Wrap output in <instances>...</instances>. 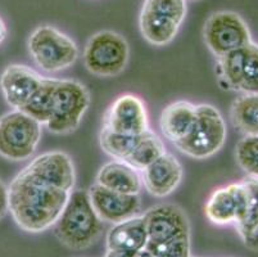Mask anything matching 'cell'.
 Here are the masks:
<instances>
[{
  "label": "cell",
  "mask_w": 258,
  "mask_h": 257,
  "mask_svg": "<svg viewBox=\"0 0 258 257\" xmlns=\"http://www.w3.org/2000/svg\"><path fill=\"white\" fill-rule=\"evenodd\" d=\"M70 194L39 180L23 169L8 187L9 212L21 229L41 233L57 223Z\"/></svg>",
  "instance_id": "6da1fadb"
},
{
  "label": "cell",
  "mask_w": 258,
  "mask_h": 257,
  "mask_svg": "<svg viewBox=\"0 0 258 257\" xmlns=\"http://www.w3.org/2000/svg\"><path fill=\"white\" fill-rule=\"evenodd\" d=\"M54 234L72 249L93 246L103 232V220L91 204L86 190H72L62 214L54 224Z\"/></svg>",
  "instance_id": "7a4b0ae2"
},
{
  "label": "cell",
  "mask_w": 258,
  "mask_h": 257,
  "mask_svg": "<svg viewBox=\"0 0 258 257\" xmlns=\"http://www.w3.org/2000/svg\"><path fill=\"white\" fill-rule=\"evenodd\" d=\"M29 53L45 72H59L71 67L79 57L76 42L53 26H39L29 37Z\"/></svg>",
  "instance_id": "3957f363"
},
{
  "label": "cell",
  "mask_w": 258,
  "mask_h": 257,
  "mask_svg": "<svg viewBox=\"0 0 258 257\" xmlns=\"http://www.w3.org/2000/svg\"><path fill=\"white\" fill-rule=\"evenodd\" d=\"M226 136V124L220 111L211 105H198L193 130L176 148L191 159L206 160L224 147Z\"/></svg>",
  "instance_id": "277c9868"
},
{
  "label": "cell",
  "mask_w": 258,
  "mask_h": 257,
  "mask_svg": "<svg viewBox=\"0 0 258 257\" xmlns=\"http://www.w3.org/2000/svg\"><path fill=\"white\" fill-rule=\"evenodd\" d=\"M186 16V0H144L140 31L152 45H167L175 39Z\"/></svg>",
  "instance_id": "5b68a950"
},
{
  "label": "cell",
  "mask_w": 258,
  "mask_h": 257,
  "mask_svg": "<svg viewBox=\"0 0 258 257\" xmlns=\"http://www.w3.org/2000/svg\"><path fill=\"white\" fill-rule=\"evenodd\" d=\"M41 124L13 110L0 117V156L9 161L31 159L41 139Z\"/></svg>",
  "instance_id": "8992f818"
},
{
  "label": "cell",
  "mask_w": 258,
  "mask_h": 257,
  "mask_svg": "<svg viewBox=\"0 0 258 257\" xmlns=\"http://www.w3.org/2000/svg\"><path fill=\"white\" fill-rule=\"evenodd\" d=\"M84 65L100 77H113L123 72L130 58V46L122 35L109 30L94 34L84 49Z\"/></svg>",
  "instance_id": "52a82bcc"
},
{
  "label": "cell",
  "mask_w": 258,
  "mask_h": 257,
  "mask_svg": "<svg viewBox=\"0 0 258 257\" xmlns=\"http://www.w3.org/2000/svg\"><path fill=\"white\" fill-rule=\"evenodd\" d=\"M90 106V94L81 82L58 80L54 91L53 113L46 127L58 135L74 133Z\"/></svg>",
  "instance_id": "ba28073f"
},
{
  "label": "cell",
  "mask_w": 258,
  "mask_h": 257,
  "mask_svg": "<svg viewBox=\"0 0 258 257\" xmlns=\"http://www.w3.org/2000/svg\"><path fill=\"white\" fill-rule=\"evenodd\" d=\"M203 39L217 58L244 48L252 42L249 27L238 13L221 11L212 13L203 26Z\"/></svg>",
  "instance_id": "9c48e42d"
},
{
  "label": "cell",
  "mask_w": 258,
  "mask_h": 257,
  "mask_svg": "<svg viewBox=\"0 0 258 257\" xmlns=\"http://www.w3.org/2000/svg\"><path fill=\"white\" fill-rule=\"evenodd\" d=\"M219 66L227 88L243 94H258V44L252 41L221 57Z\"/></svg>",
  "instance_id": "30bf717a"
},
{
  "label": "cell",
  "mask_w": 258,
  "mask_h": 257,
  "mask_svg": "<svg viewBox=\"0 0 258 257\" xmlns=\"http://www.w3.org/2000/svg\"><path fill=\"white\" fill-rule=\"evenodd\" d=\"M143 218L149 243H163L179 238H190L189 219L177 204H156L148 210Z\"/></svg>",
  "instance_id": "8fae6325"
},
{
  "label": "cell",
  "mask_w": 258,
  "mask_h": 257,
  "mask_svg": "<svg viewBox=\"0 0 258 257\" xmlns=\"http://www.w3.org/2000/svg\"><path fill=\"white\" fill-rule=\"evenodd\" d=\"M103 127L125 135H140L149 130L144 102L134 94H123L109 106L103 119Z\"/></svg>",
  "instance_id": "7c38bea8"
},
{
  "label": "cell",
  "mask_w": 258,
  "mask_h": 257,
  "mask_svg": "<svg viewBox=\"0 0 258 257\" xmlns=\"http://www.w3.org/2000/svg\"><path fill=\"white\" fill-rule=\"evenodd\" d=\"M25 170L30 175L58 189L71 193L75 188L76 170L74 161L67 153L60 150L37 156Z\"/></svg>",
  "instance_id": "4fadbf2b"
},
{
  "label": "cell",
  "mask_w": 258,
  "mask_h": 257,
  "mask_svg": "<svg viewBox=\"0 0 258 257\" xmlns=\"http://www.w3.org/2000/svg\"><path fill=\"white\" fill-rule=\"evenodd\" d=\"M88 193L94 210L103 221L117 224L139 216L142 209L139 194L113 192L97 183L91 185Z\"/></svg>",
  "instance_id": "5bb4252c"
},
{
  "label": "cell",
  "mask_w": 258,
  "mask_h": 257,
  "mask_svg": "<svg viewBox=\"0 0 258 257\" xmlns=\"http://www.w3.org/2000/svg\"><path fill=\"white\" fill-rule=\"evenodd\" d=\"M44 76L31 67L9 65L0 76V90L13 110H22L43 81Z\"/></svg>",
  "instance_id": "9a60e30c"
},
{
  "label": "cell",
  "mask_w": 258,
  "mask_h": 257,
  "mask_svg": "<svg viewBox=\"0 0 258 257\" xmlns=\"http://www.w3.org/2000/svg\"><path fill=\"white\" fill-rule=\"evenodd\" d=\"M182 166L171 153H163L153 164L143 170V185L148 193L163 198L175 192L182 180Z\"/></svg>",
  "instance_id": "2e32d148"
},
{
  "label": "cell",
  "mask_w": 258,
  "mask_h": 257,
  "mask_svg": "<svg viewBox=\"0 0 258 257\" xmlns=\"http://www.w3.org/2000/svg\"><path fill=\"white\" fill-rule=\"evenodd\" d=\"M245 198L243 181L217 188L206 203V216L216 225L235 224L241 214Z\"/></svg>",
  "instance_id": "e0dca14e"
},
{
  "label": "cell",
  "mask_w": 258,
  "mask_h": 257,
  "mask_svg": "<svg viewBox=\"0 0 258 257\" xmlns=\"http://www.w3.org/2000/svg\"><path fill=\"white\" fill-rule=\"evenodd\" d=\"M97 184L123 194H140L143 188L139 171L121 160H112L103 165L97 174Z\"/></svg>",
  "instance_id": "ac0fdd59"
},
{
  "label": "cell",
  "mask_w": 258,
  "mask_h": 257,
  "mask_svg": "<svg viewBox=\"0 0 258 257\" xmlns=\"http://www.w3.org/2000/svg\"><path fill=\"white\" fill-rule=\"evenodd\" d=\"M196 117L197 106L186 100H179L171 103L162 111L159 126L163 135L176 145L193 130Z\"/></svg>",
  "instance_id": "d6986e66"
},
{
  "label": "cell",
  "mask_w": 258,
  "mask_h": 257,
  "mask_svg": "<svg viewBox=\"0 0 258 257\" xmlns=\"http://www.w3.org/2000/svg\"><path fill=\"white\" fill-rule=\"evenodd\" d=\"M148 242L144 218L135 216L128 220L113 224L107 234L108 249L138 252L145 248Z\"/></svg>",
  "instance_id": "ffe728a7"
},
{
  "label": "cell",
  "mask_w": 258,
  "mask_h": 257,
  "mask_svg": "<svg viewBox=\"0 0 258 257\" xmlns=\"http://www.w3.org/2000/svg\"><path fill=\"white\" fill-rule=\"evenodd\" d=\"M234 126L244 136H258V94H243L230 108Z\"/></svg>",
  "instance_id": "44dd1931"
},
{
  "label": "cell",
  "mask_w": 258,
  "mask_h": 257,
  "mask_svg": "<svg viewBox=\"0 0 258 257\" xmlns=\"http://www.w3.org/2000/svg\"><path fill=\"white\" fill-rule=\"evenodd\" d=\"M57 79L44 77L37 90L29 99V102L22 107V112L31 116L41 125L48 124L53 113L54 105V91L57 86Z\"/></svg>",
  "instance_id": "7402d4cb"
},
{
  "label": "cell",
  "mask_w": 258,
  "mask_h": 257,
  "mask_svg": "<svg viewBox=\"0 0 258 257\" xmlns=\"http://www.w3.org/2000/svg\"><path fill=\"white\" fill-rule=\"evenodd\" d=\"M163 153H166V148L163 141L149 129L142 134L138 144L130 153L125 162L137 169L138 171H143L145 167L153 164L157 159H159Z\"/></svg>",
  "instance_id": "603a6c76"
},
{
  "label": "cell",
  "mask_w": 258,
  "mask_h": 257,
  "mask_svg": "<svg viewBox=\"0 0 258 257\" xmlns=\"http://www.w3.org/2000/svg\"><path fill=\"white\" fill-rule=\"evenodd\" d=\"M245 188V198L241 214L235 223L241 239L249 235L258 225V178L249 176L243 180Z\"/></svg>",
  "instance_id": "cb8c5ba5"
},
{
  "label": "cell",
  "mask_w": 258,
  "mask_h": 257,
  "mask_svg": "<svg viewBox=\"0 0 258 257\" xmlns=\"http://www.w3.org/2000/svg\"><path fill=\"white\" fill-rule=\"evenodd\" d=\"M140 136L142 134L140 135H125V134L113 133V131L103 127L99 136L100 147L113 160L125 161L133 152L135 145L138 144Z\"/></svg>",
  "instance_id": "d4e9b609"
},
{
  "label": "cell",
  "mask_w": 258,
  "mask_h": 257,
  "mask_svg": "<svg viewBox=\"0 0 258 257\" xmlns=\"http://www.w3.org/2000/svg\"><path fill=\"white\" fill-rule=\"evenodd\" d=\"M235 160L247 175L258 178V136H244L238 141Z\"/></svg>",
  "instance_id": "484cf974"
},
{
  "label": "cell",
  "mask_w": 258,
  "mask_h": 257,
  "mask_svg": "<svg viewBox=\"0 0 258 257\" xmlns=\"http://www.w3.org/2000/svg\"><path fill=\"white\" fill-rule=\"evenodd\" d=\"M145 249L154 257H190V238H179L163 243L147 242Z\"/></svg>",
  "instance_id": "4316f807"
},
{
  "label": "cell",
  "mask_w": 258,
  "mask_h": 257,
  "mask_svg": "<svg viewBox=\"0 0 258 257\" xmlns=\"http://www.w3.org/2000/svg\"><path fill=\"white\" fill-rule=\"evenodd\" d=\"M9 211V197H8V187L3 181L0 180V220L7 215Z\"/></svg>",
  "instance_id": "83f0119b"
},
{
  "label": "cell",
  "mask_w": 258,
  "mask_h": 257,
  "mask_svg": "<svg viewBox=\"0 0 258 257\" xmlns=\"http://www.w3.org/2000/svg\"><path fill=\"white\" fill-rule=\"evenodd\" d=\"M243 242L244 244L247 246V248L252 249V251L254 252H258V225L255 226L254 230H253L249 235H247V237L244 238Z\"/></svg>",
  "instance_id": "f1b7e54d"
},
{
  "label": "cell",
  "mask_w": 258,
  "mask_h": 257,
  "mask_svg": "<svg viewBox=\"0 0 258 257\" xmlns=\"http://www.w3.org/2000/svg\"><path fill=\"white\" fill-rule=\"evenodd\" d=\"M137 252L122 251V249H108L104 257H134Z\"/></svg>",
  "instance_id": "f546056e"
},
{
  "label": "cell",
  "mask_w": 258,
  "mask_h": 257,
  "mask_svg": "<svg viewBox=\"0 0 258 257\" xmlns=\"http://www.w3.org/2000/svg\"><path fill=\"white\" fill-rule=\"evenodd\" d=\"M6 37H7V26L6 23H4L3 18L0 17V45L3 44Z\"/></svg>",
  "instance_id": "4dcf8cb0"
},
{
  "label": "cell",
  "mask_w": 258,
  "mask_h": 257,
  "mask_svg": "<svg viewBox=\"0 0 258 257\" xmlns=\"http://www.w3.org/2000/svg\"><path fill=\"white\" fill-rule=\"evenodd\" d=\"M134 257H154V256L151 253V252L148 251V249L143 248V249H140V251H138L137 253L134 254Z\"/></svg>",
  "instance_id": "1f68e13d"
},
{
  "label": "cell",
  "mask_w": 258,
  "mask_h": 257,
  "mask_svg": "<svg viewBox=\"0 0 258 257\" xmlns=\"http://www.w3.org/2000/svg\"><path fill=\"white\" fill-rule=\"evenodd\" d=\"M190 257H191V256H190Z\"/></svg>",
  "instance_id": "d6a6232c"
}]
</instances>
